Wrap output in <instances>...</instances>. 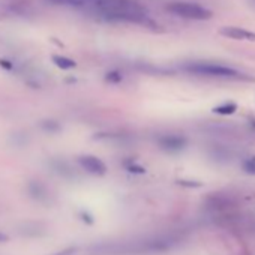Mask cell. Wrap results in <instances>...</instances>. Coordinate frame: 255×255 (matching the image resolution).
I'll return each mask as SVG.
<instances>
[{
  "mask_svg": "<svg viewBox=\"0 0 255 255\" xmlns=\"http://www.w3.org/2000/svg\"><path fill=\"white\" fill-rule=\"evenodd\" d=\"M158 143L162 149L170 150V152L182 150L186 146V140L180 135H164L158 140Z\"/></svg>",
  "mask_w": 255,
  "mask_h": 255,
  "instance_id": "5",
  "label": "cell"
},
{
  "mask_svg": "<svg viewBox=\"0 0 255 255\" xmlns=\"http://www.w3.org/2000/svg\"><path fill=\"white\" fill-rule=\"evenodd\" d=\"M8 240V236L3 234V233H0V242H6Z\"/></svg>",
  "mask_w": 255,
  "mask_h": 255,
  "instance_id": "10",
  "label": "cell"
},
{
  "mask_svg": "<svg viewBox=\"0 0 255 255\" xmlns=\"http://www.w3.org/2000/svg\"><path fill=\"white\" fill-rule=\"evenodd\" d=\"M185 71L195 74V75H203V77H216V78H236L239 77V71L219 65V63H210V62H192L183 66Z\"/></svg>",
  "mask_w": 255,
  "mask_h": 255,
  "instance_id": "1",
  "label": "cell"
},
{
  "mask_svg": "<svg viewBox=\"0 0 255 255\" xmlns=\"http://www.w3.org/2000/svg\"><path fill=\"white\" fill-rule=\"evenodd\" d=\"M47 2L57 5V6H66V8H72V9H84L83 0H47Z\"/></svg>",
  "mask_w": 255,
  "mask_h": 255,
  "instance_id": "6",
  "label": "cell"
},
{
  "mask_svg": "<svg viewBox=\"0 0 255 255\" xmlns=\"http://www.w3.org/2000/svg\"><path fill=\"white\" fill-rule=\"evenodd\" d=\"M78 164H80V167L83 168V170H86L87 173H90V174H105V171H107V167H105V164L99 159V158H96V156H92V155H86V156H81L80 159H78Z\"/></svg>",
  "mask_w": 255,
  "mask_h": 255,
  "instance_id": "4",
  "label": "cell"
},
{
  "mask_svg": "<svg viewBox=\"0 0 255 255\" xmlns=\"http://www.w3.org/2000/svg\"><path fill=\"white\" fill-rule=\"evenodd\" d=\"M243 168H245L248 173H251V174H255V158H251V159H248V161L243 164Z\"/></svg>",
  "mask_w": 255,
  "mask_h": 255,
  "instance_id": "9",
  "label": "cell"
},
{
  "mask_svg": "<svg viewBox=\"0 0 255 255\" xmlns=\"http://www.w3.org/2000/svg\"><path fill=\"white\" fill-rule=\"evenodd\" d=\"M53 62L56 63V66H59V68H62V69H72V68H75V62L74 60H71V59H68V57H63V56H54L53 57Z\"/></svg>",
  "mask_w": 255,
  "mask_h": 255,
  "instance_id": "7",
  "label": "cell"
},
{
  "mask_svg": "<svg viewBox=\"0 0 255 255\" xmlns=\"http://www.w3.org/2000/svg\"><path fill=\"white\" fill-rule=\"evenodd\" d=\"M219 33L225 38L236 39V41H252L255 42V32L242 29V27H234V26H225L219 29Z\"/></svg>",
  "mask_w": 255,
  "mask_h": 255,
  "instance_id": "3",
  "label": "cell"
},
{
  "mask_svg": "<svg viewBox=\"0 0 255 255\" xmlns=\"http://www.w3.org/2000/svg\"><path fill=\"white\" fill-rule=\"evenodd\" d=\"M168 11L180 18H186V20H209L212 18V11H209L207 8L197 5V3H189V2H174L168 5Z\"/></svg>",
  "mask_w": 255,
  "mask_h": 255,
  "instance_id": "2",
  "label": "cell"
},
{
  "mask_svg": "<svg viewBox=\"0 0 255 255\" xmlns=\"http://www.w3.org/2000/svg\"><path fill=\"white\" fill-rule=\"evenodd\" d=\"M216 114H233L236 111V105L234 104H225V105H221V107H216L213 110Z\"/></svg>",
  "mask_w": 255,
  "mask_h": 255,
  "instance_id": "8",
  "label": "cell"
}]
</instances>
